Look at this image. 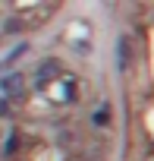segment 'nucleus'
<instances>
[{
    "mask_svg": "<svg viewBox=\"0 0 154 161\" xmlns=\"http://www.w3.org/2000/svg\"><path fill=\"white\" fill-rule=\"evenodd\" d=\"M57 69H60V63H57V60H47V63H41V66H38V82L44 86L47 79H54V76H57Z\"/></svg>",
    "mask_w": 154,
    "mask_h": 161,
    "instance_id": "nucleus-1",
    "label": "nucleus"
}]
</instances>
